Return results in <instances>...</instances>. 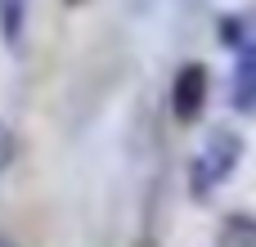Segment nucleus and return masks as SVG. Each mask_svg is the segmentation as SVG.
Returning a JSON list of instances; mask_svg holds the SVG:
<instances>
[{
    "label": "nucleus",
    "mask_w": 256,
    "mask_h": 247,
    "mask_svg": "<svg viewBox=\"0 0 256 247\" xmlns=\"http://www.w3.org/2000/svg\"><path fill=\"white\" fill-rule=\"evenodd\" d=\"M238 162H243V135L230 130V126H216V130L202 140L198 158L189 162V198H194V202H207V198L238 171Z\"/></svg>",
    "instance_id": "1"
},
{
    "label": "nucleus",
    "mask_w": 256,
    "mask_h": 247,
    "mask_svg": "<svg viewBox=\"0 0 256 247\" xmlns=\"http://www.w3.org/2000/svg\"><path fill=\"white\" fill-rule=\"evenodd\" d=\"M207 94H212L207 63H180V72L171 76V117L180 126H194L207 108Z\"/></svg>",
    "instance_id": "2"
},
{
    "label": "nucleus",
    "mask_w": 256,
    "mask_h": 247,
    "mask_svg": "<svg viewBox=\"0 0 256 247\" xmlns=\"http://www.w3.org/2000/svg\"><path fill=\"white\" fill-rule=\"evenodd\" d=\"M230 99L238 112H256V14H252V32L238 45V63H234V81H230Z\"/></svg>",
    "instance_id": "3"
},
{
    "label": "nucleus",
    "mask_w": 256,
    "mask_h": 247,
    "mask_svg": "<svg viewBox=\"0 0 256 247\" xmlns=\"http://www.w3.org/2000/svg\"><path fill=\"white\" fill-rule=\"evenodd\" d=\"M216 247H256V216L230 212L216 230Z\"/></svg>",
    "instance_id": "4"
},
{
    "label": "nucleus",
    "mask_w": 256,
    "mask_h": 247,
    "mask_svg": "<svg viewBox=\"0 0 256 247\" xmlns=\"http://www.w3.org/2000/svg\"><path fill=\"white\" fill-rule=\"evenodd\" d=\"M22 32H27V0H0V36H4V45L18 50Z\"/></svg>",
    "instance_id": "5"
},
{
    "label": "nucleus",
    "mask_w": 256,
    "mask_h": 247,
    "mask_svg": "<svg viewBox=\"0 0 256 247\" xmlns=\"http://www.w3.org/2000/svg\"><path fill=\"white\" fill-rule=\"evenodd\" d=\"M0 247H14V243H9V238H4V234H0Z\"/></svg>",
    "instance_id": "6"
},
{
    "label": "nucleus",
    "mask_w": 256,
    "mask_h": 247,
    "mask_svg": "<svg viewBox=\"0 0 256 247\" xmlns=\"http://www.w3.org/2000/svg\"><path fill=\"white\" fill-rule=\"evenodd\" d=\"M63 4H86V0H63Z\"/></svg>",
    "instance_id": "7"
}]
</instances>
